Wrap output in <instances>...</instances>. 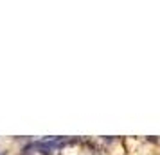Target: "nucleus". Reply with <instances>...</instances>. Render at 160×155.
<instances>
[]
</instances>
